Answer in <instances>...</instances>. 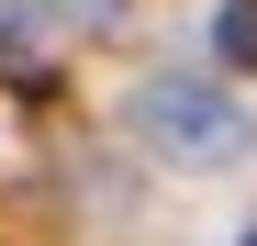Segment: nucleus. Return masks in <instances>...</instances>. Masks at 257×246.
Here are the masks:
<instances>
[{"label":"nucleus","mask_w":257,"mask_h":246,"mask_svg":"<svg viewBox=\"0 0 257 246\" xmlns=\"http://www.w3.org/2000/svg\"><path fill=\"white\" fill-rule=\"evenodd\" d=\"M135 135L179 168H235L246 157V112L212 90V78H146L135 90Z\"/></svg>","instance_id":"nucleus-1"},{"label":"nucleus","mask_w":257,"mask_h":246,"mask_svg":"<svg viewBox=\"0 0 257 246\" xmlns=\"http://www.w3.org/2000/svg\"><path fill=\"white\" fill-rule=\"evenodd\" d=\"M212 56H224V67H257V0H224V12H212Z\"/></svg>","instance_id":"nucleus-2"},{"label":"nucleus","mask_w":257,"mask_h":246,"mask_svg":"<svg viewBox=\"0 0 257 246\" xmlns=\"http://www.w3.org/2000/svg\"><path fill=\"white\" fill-rule=\"evenodd\" d=\"M67 23H123V0H67Z\"/></svg>","instance_id":"nucleus-3"},{"label":"nucleus","mask_w":257,"mask_h":246,"mask_svg":"<svg viewBox=\"0 0 257 246\" xmlns=\"http://www.w3.org/2000/svg\"><path fill=\"white\" fill-rule=\"evenodd\" d=\"M23 23H34V0H0V45H12V34H23Z\"/></svg>","instance_id":"nucleus-4"},{"label":"nucleus","mask_w":257,"mask_h":246,"mask_svg":"<svg viewBox=\"0 0 257 246\" xmlns=\"http://www.w3.org/2000/svg\"><path fill=\"white\" fill-rule=\"evenodd\" d=\"M246 246H257V224H246Z\"/></svg>","instance_id":"nucleus-5"}]
</instances>
